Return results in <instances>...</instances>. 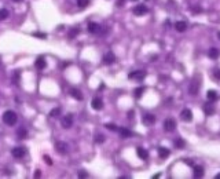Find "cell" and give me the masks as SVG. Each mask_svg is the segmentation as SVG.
<instances>
[{
  "mask_svg": "<svg viewBox=\"0 0 220 179\" xmlns=\"http://www.w3.org/2000/svg\"><path fill=\"white\" fill-rule=\"evenodd\" d=\"M184 145H186V142H184V141H183L182 138H179V139H176V141H175V146H176L177 149L184 148Z\"/></svg>",
  "mask_w": 220,
  "mask_h": 179,
  "instance_id": "484cf974",
  "label": "cell"
},
{
  "mask_svg": "<svg viewBox=\"0 0 220 179\" xmlns=\"http://www.w3.org/2000/svg\"><path fill=\"white\" fill-rule=\"evenodd\" d=\"M3 121L7 125H14L18 121V116L14 110H7L3 113Z\"/></svg>",
  "mask_w": 220,
  "mask_h": 179,
  "instance_id": "6da1fadb",
  "label": "cell"
},
{
  "mask_svg": "<svg viewBox=\"0 0 220 179\" xmlns=\"http://www.w3.org/2000/svg\"><path fill=\"white\" fill-rule=\"evenodd\" d=\"M61 115V108H55L50 112V116L51 117H58V116Z\"/></svg>",
  "mask_w": 220,
  "mask_h": 179,
  "instance_id": "4316f807",
  "label": "cell"
},
{
  "mask_svg": "<svg viewBox=\"0 0 220 179\" xmlns=\"http://www.w3.org/2000/svg\"><path fill=\"white\" fill-rule=\"evenodd\" d=\"M175 28L177 32H184L187 29V24L184 22V21H177L175 24Z\"/></svg>",
  "mask_w": 220,
  "mask_h": 179,
  "instance_id": "d6986e66",
  "label": "cell"
},
{
  "mask_svg": "<svg viewBox=\"0 0 220 179\" xmlns=\"http://www.w3.org/2000/svg\"><path fill=\"white\" fill-rule=\"evenodd\" d=\"M136 154H138L139 159H142V160H147V157H149L147 150L143 149V148H138V149H136Z\"/></svg>",
  "mask_w": 220,
  "mask_h": 179,
  "instance_id": "2e32d148",
  "label": "cell"
},
{
  "mask_svg": "<svg viewBox=\"0 0 220 179\" xmlns=\"http://www.w3.org/2000/svg\"><path fill=\"white\" fill-rule=\"evenodd\" d=\"M215 178H216V179H220V174H217V175L215 176Z\"/></svg>",
  "mask_w": 220,
  "mask_h": 179,
  "instance_id": "74e56055",
  "label": "cell"
},
{
  "mask_svg": "<svg viewBox=\"0 0 220 179\" xmlns=\"http://www.w3.org/2000/svg\"><path fill=\"white\" fill-rule=\"evenodd\" d=\"M13 1H17V3H18V1H22V0H13Z\"/></svg>",
  "mask_w": 220,
  "mask_h": 179,
  "instance_id": "ab89813d",
  "label": "cell"
},
{
  "mask_svg": "<svg viewBox=\"0 0 220 179\" xmlns=\"http://www.w3.org/2000/svg\"><path fill=\"white\" fill-rule=\"evenodd\" d=\"M169 149L166 148H158V156L161 157V159H166L168 156H169Z\"/></svg>",
  "mask_w": 220,
  "mask_h": 179,
  "instance_id": "7402d4cb",
  "label": "cell"
},
{
  "mask_svg": "<svg viewBox=\"0 0 220 179\" xmlns=\"http://www.w3.org/2000/svg\"><path fill=\"white\" fill-rule=\"evenodd\" d=\"M33 36L41 37V39H45V37H47V34H45V33H33Z\"/></svg>",
  "mask_w": 220,
  "mask_h": 179,
  "instance_id": "836d02e7",
  "label": "cell"
},
{
  "mask_svg": "<svg viewBox=\"0 0 220 179\" xmlns=\"http://www.w3.org/2000/svg\"><path fill=\"white\" fill-rule=\"evenodd\" d=\"M45 160H47V163H48V164H50V166H51V164H52V163H51V160H50V157H48V156H45Z\"/></svg>",
  "mask_w": 220,
  "mask_h": 179,
  "instance_id": "d590c367",
  "label": "cell"
},
{
  "mask_svg": "<svg viewBox=\"0 0 220 179\" xmlns=\"http://www.w3.org/2000/svg\"><path fill=\"white\" fill-rule=\"evenodd\" d=\"M45 66H47V62H45L44 57H39L37 59H36V62H34V68L37 69V70H43Z\"/></svg>",
  "mask_w": 220,
  "mask_h": 179,
  "instance_id": "4fadbf2b",
  "label": "cell"
},
{
  "mask_svg": "<svg viewBox=\"0 0 220 179\" xmlns=\"http://www.w3.org/2000/svg\"><path fill=\"white\" fill-rule=\"evenodd\" d=\"M204 174H205L204 167H201V166L194 167V176H195V178H201V176H204Z\"/></svg>",
  "mask_w": 220,
  "mask_h": 179,
  "instance_id": "44dd1931",
  "label": "cell"
},
{
  "mask_svg": "<svg viewBox=\"0 0 220 179\" xmlns=\"http://www.w3.org/2000/svg\"><path fill=\"white\" fill-rule=\"evenodd\" d=\"M133 14H135V15H138V17H140V15H145L146 13H147V7L146 6H143V4H138V6H135L133 7Z\"/></svg>",
  "mask_w": 220,
  "mask_h": 179,
  "instance_id": "5b68a950",
  "label": "cell"
},
{
  "mask_svg": "<svg viewBox=\"0 0 220 179\" xmlns=\"http://www.w3.org/2000/svg\"><path fill=\"white\" fill-rule=\"evenodd\" d=\"M78 33H80V31H78L77 28H75V29H72V31L69 32V37H70V39H73V37L77 36Z\"/></svg>",
  "mask_w": 220,
  "mask_h": 179,
  "instance_id": "4dcf8cb0",
  "label": "cell"
},
{
  "mask_svg": "<svg viewBox=\"0 0 220 179\" xmlns=\"http://www.w3.org/2000/svg\"><path fill=\"white\" fill-rule=\"evenodd\" d=\"M107 130H110V131H117V125L113 124V123H107V124L105 125Z\"/></svg>",
  "mask_w": 220,
  "mask_h": 179,
  "instance_id": "1f68e13d",
  "label": "cell"
},
{
  "mask_svg": "<svg viewBox=\"0 0 220 179\" xmlns=\"http://www.w3.org/2000/svg\"><path fill=\"white\" fill-rule=\"evenodd\" d=\"M55 149H57V152L59 153V154H65V153L68 152V145H66V142L58 141V142L55 143Z\"/></svg>",
  "mask_w": 220,
  "mask_h": 179,
  "instance_id": "9c48e42d",
  "label": "cell"
},
{
  "mask_svg": "<svg viewBox=\"0 0 220 179\" xmlns=\"http://www.w3.org/2000/svg\"><path fill=\"white\" fill-rule=\"evenodd\" d=\"M129 79H136V80H143L146 77V72L145 70H135V72H131L128 74Z\"/></svg>",
  "mask_w": 220,
  "mask_h": 179,
  "instance_id": "52a82bcc",
  "label": "cell"
},
{
  "mask_svg": "<svg viewBox=\"0 0 220 179\" xmlns=\"http://www.w3.org/2000/svg\"><path fill=\"white\" fill-rule=\"evenodd\" d=\"M119 132H120V135H121V138H129V136L133 135L131 130L124 128V127H122V128H120V130H119Z\"/></svg>",
  "mask_w": 220,
  "mask_h": 179,
  "instance_id": "ffe728a7",
  "label": "cell"
},
{
  "mask_svg": "<svg viewBox=\"0 0 220 179\" xmlns=\"http://www.w3.org/2000/svg\"><path fill=\"white\" fill-rule=\"evenodd\" d=\"M207 97H208L209 101H216V99H217V92L215 91V90H209L208 94H207Z\"/></svg>",
  "mask_w": 220,
  "mask_h": 179,
  "instance_id": "603a6c76",
  "label": "cell"
},
{
  "mask_svg": "<svg viewBox=\"0 0 220 179\" xmlns=\"http://www.w3.org/2000/svg\"><path fill=\"white\" fill-rule=\"evenodd\" d=\"M91 106H92V109H94V110H101V109L103 108V101H102L99 97H96V98L92 99Z\"/></svg>",
  "mask_w": 220,
  "mask_h": 179,
  "instance_id": "30bf717a",
  "label": "cell"
},
{
  "mask_svg": "<svg viewBox=\"0 0 220 179\" xmlns=\"http://www.w3.org/2000/svg\"><path fill=\"white\" fill-rule=\"evenodd\" d=\"M213 77L216 79V80H220V69H216V70L213 72Z\"/></svg>",
  "mask_w": 220,
  "mask_h": 179,
  "instance_id": "d6a6232c",
  "label": "cell"
},
{
  "mask_svg": "<svg viewBox=\"0 0 220 179\" xmlns=\"http://www.w3.org/2000/svg\"><path fill=\"white\" fill-rule=\"evenodd\" d=\"M95 142L96 143H103L105 142V136L102 135V134H98V135L95 136Z\"/></svg>",
  "mask_w": 220,
  "mask_h": 179,
  "instance_id": "f546056e",
  "label": "cell"
},
{
  "mask_svg": "<svg viewBox=\"0 0 220 179\" xmlns=\"http://www.w3.org/2000/svg\"><path fill=\"white\" fill-rule=\"evenodd\" d=\"M17 134H18V136H19L21 139H22V138H26V135H28L26 130H24V128H19V130H18Z\"/></svg>",
  "mask_w": 220,
  "mask_h": 179,
  "instance_id": "f1b7e54d",
  "label": "cell"
},
{
  "mask_svg": "<svg viewBox=\"0 0 220 179\" xmlns=\"http://www.w3.org/2000/svg\"><path fill=\"white\" fill-rule=\"evenodd\" d=\"M198 88H200V83L195 80H191V84L189 87V92L191 95H197L198 94Z\"/></svg>",
  "mask_w": 220,
  "mask_h": 179,
  "instance_id": "5bb4252c",
  "label": "cell"
},
{
  "mask_svg": "<svg viewBox=\"0 0 220 179\" xmlns=\"http://www.w3.org/2000/svg\"><path fill=\"white\" fill-rule=\"evenodd\" d=\"M11 154H13V157H15V159H22V157L26 154V150H25V148L18 146V148H14L13 150H11Z\"/></svg>",
  "mask_w": 220,
  "mask_h": 179,
  "instance_id": "277c9868",
  "label": "cell"
},
{
  "mask_svg": "<svg viewBox=\"0 0 220 179\" xmlns=\"http://www.w3.org/2000/svg\"><path fill=\"white\" fill-rule=\"evenodd\" d=\"M208 55H209L210 59H217L219 55H220V52H219V50H217L216 47H212V48H209V51H208Z\"/></svg>",
  "mask_w": 220,
  "mask_h": 179,
  "instance_id": "ac0fdd59",
  "label": "cell"
},
{
  "mask_svg": "<svg viewBox=\"0 0 220 179\" xmlns=\"http://www.w3.org/2000/svg\"><path fill=\"white\" fill-rule=\"evenodd\" d=\"M88 4H89V0H77V6H78V7H81V8L87 7Z\"/></svg>",
  "mask_w": 220,
  "mask_h": 179,
  "instance_id": "83f0119b",
  "label": "cell"
},
{
  "mask_svg": "<svg viewBox=\"0 0 220 179\" xmlns=\"http://www.w3.org/2000/svg\"><path fill=\"white\" fill-rule=\"evenodd\" d=\"M145 91H146V88H145V87H138V88L135 90V97H136V98H140Z\"/></svg>",
  "mask_w": 220,
  "mask_h": 179,
  "instance_id": "d4e9b609",
  "label": "cell"
},
{
  "mask_svg": "<svg viewBox=\"0 0 220 179\" xmlns=\"http://www.w3.org/2000/svg\"><path fill=\"white\" fill-rule=\"evenodd\" d=\"M102 61H103L105 65H112L116 62V55L113 54V52H106V54L103 55V58H102Z\"/></svg>",
  "mask_w": 220,
  "mask_h": 179,
  "instance_id": "8992f818",
  "label": "cell"
},
{
  "mask_svg": "<svg viewBox=\"0 0 220 179\" xmlns=\"http://www.w3.org/2000/svg\"><path fill=\"white\" fill-rule=\"evenodd\" d=\"M204 113L207 116H212L215 113V106L210 105V103H205L204 105Z\"/></svg>",
  "mask_w": 220,
  "mask_h": 179,
  "instance_id": "e0dca14e",
  "label": "cell"
},
{
  "mask_svg": "<svg viewBox=\"0 0 220 179\" xmlns=\"http://www.w3.org/2000/svg\"><path fill=\"white\" fill-rule=\"evenodd\" d=\"M78 176H80V178H87L88 174L84 172V171H80V172H78Z\"/></svg>",
  "mask_w": 220,
  "mask_h": 179,
  "instance_id": "e575fe53",
  "label": "cell"
},
{
  "mask_svg": "<svg viewBox=\"0 0 220 179\" xmlns=\"http://www.w3.org/2000/svg\"><path fill=\"white\" fill-rule=\"evenodd\" d=\"M142 121H143V124L145 125H153L154 123H156V116L154 115H145L143 116V118H142Z\"/></svg>",
  "mask_w": 220,
  "mask_h": 179,
  "instance_id": "8fae6325",
  "label": "cell"
},
{
  "mask_svg": "<svg viewBox=\"0 0 220 179\" xmlns=\"http://www.w3.org/2000/svg\"><path fill=\"white\" fill-rule=\"evenodd\" d=\"M70 95L73 97L75 99H77V101H81L83 99V94H81V91L78 90V88H76V87H73V88H70Z\"/></svg>",
  "mask_w": 220,
  "mask_h": 179,
  "instance_id": "9a60e30c",
  "label": "cell"
},
{
  "mask_svg": "<svg viewBox=\"0 0 220 179\" xmlns=\"http://www.w3.org/2000/svg\"><path fill=\"white\" fill-rule=\"evenodd\" d=\"M175 128H176V121L173 118H166L165 121H164V130L166 132H172Z\"/></svg>",
  "mask_w": 220,
  "mask_h": 179,
  "instance_id": "3957f363",
  "label": "cell"
},
{
  "mask_svg": "<svg viewBox=\"0 0 220 179\" xmlns=\"http://www.w3.org/2000/svg\"><path fill=\"white\" fill-rule=\"evenodd\" d=\"M132 1H136V0H132Z\"/></svg>",
  "mask_w": 220,
  "mask_h": 179,
  "instance_id": "60d3db41",
  "label": "cell"
},
{
  "mask_svg": "<svg viewBox=\"0 0 220 179\" xmlns=\"http://www.w3.org/2000/svg\"><path fill=\"white\" fill-rule=\"evenodd\" d=\"M160 176H161V174H156V175H153V178L156 179V178H160Z\"/></svg>",
  "mask_w": 220,
  "mask_h": 179,
  "instance_id": "8d00e7d4",
  "label": "cell"
},
{
  "mask_svg": "<svg viewBox=\"0 0 220 179\" xmlns=\"http://www.w3.org/2000/svg\"><path fill=\"white\" fill-rule=\"evenodd\" d=\"M8 17H10V13H8V10H6V8H1V10H0V21L7 19Z\"/></svg>",
  "mask_w": 220,
  "mask_h": 179,
  "instance_id": "cb8c5ba5",
  "label": "cell"
},
{
  "mask_svg": "<svg viewBox=\"0 0 220 179\" xmlns=\"http://www.w3.org/2000/svg\"><path fill=\"white\" fill-rule=\"evenodd\" d=\"M61 125L63 128H70L73 125V116L72 115H66L61 118Z\"/></svg>",
  "mask_w": 220,
  "mask_h": 179,
  "instance_id": "7a4b0ae2",
  "label": "cell"
},
{
  "mask_svg": "<svg viewBox=\"0 0 220 179\" xmlns=\"http://www.w3.org/2000/svg\"><path fill=\"white\" fill-rule=\"evenodd\" d=\"M88 32L92 34H96L101 32V25L96 24V22H89L88 24Z\"/></svg>",
  "mask_w": 220,
  "mask_h": 179,
  "instance_id": "7c38bea8",
  "label": "cell"
},
{
  "mask_svg": "<svg viewBox=\"0 0 220 179\" xmlns=\"http://www.w3.org/2000/svg\"><path fill=\"white\" fill-rule=\"evenodd\" d=\"M217 37H219V39H220V32H217Z\"/></svg>",
  "mask_w": 220,
  "mask_h": 179,
  "instance_id": "f35d334b",
  "label": "cell"
},
{
  "mask_svg": "<svg viewBox=\"0 0 220 179\" xmlns=\"http://www.w3.org/2000/svg\"><path fill=\"white\" fill-rule=\"evenodd\" d=\"M180 118H182L183 121H191L193 120V113H191V110L190 109H183L182 113H180Z\"/></svg>",
  "mask_w": 220,
  "mask_h": 179,
  "instance_id": "ba28073f",
  "label": "cell"
}]
</instances>
